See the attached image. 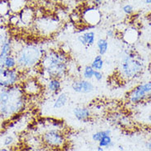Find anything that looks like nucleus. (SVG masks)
<instances>
[{"label":"nucleus","instance_id":"nucleus-1","mask_svg":"<svg viewBox=\"0 0 151 151\" xmlns=\"http://www.w3.org/2000/svg\"><path fill=\"white\" fill-rule=\"evenodd\" d=\"M27 106V95L21 85L0 87V118L8 120L22 113Z\"/></svg>","mask_w":151,"mask_h":151},{"label":"nucleus","instance_id":"nucleus-2","mask_svg":"<svg viewBox=\"0 0 151 151\" xmlns=\"http://www.w3.org/2000/svg\"><path fill=\"white\" fill-rule=\"evenodd\" d=\"M39 70L43 77L63 78L69 69V58L68 54L61 50H46L39 66Z\"/></svg>","mask_w":151,"mask_h":151},{"label":"nucleus","instance_id":"nucleus-3","mask_svg":"<svg viewBox=\"0 0 151 151\" xmlns=\"http://www.w3.org/2000/svg\"><path fill=\"white\" fill-rule=\"evenodd\" d=\"M45 52L46 50L37 43L23 44L17 51L13 52L17 63V68L23 72L39 68Z\"/></svg>","mask_w":151,"mask_h":151},{"label":"nucleus","instance_id":"nucleus-4","mask_svg":"<svg viewBox=\"0 0 151 151\" xmlns=\"http://www.w3.org/2000/svg\"><path fill=\"white\" fill-rule=\"evenodd\" d=\"M145 70V64L138 54L131 49L125 50L118 66L119 74L124 80H133L140 76Z\"/></svg>","mask_w":151,"mask_h":151},{"label":"nucleus","instance_id":"nucleus-5","mask_svg":"<svg viewBox=\"0 0 151 151\" xmlns=\"http://www.w3.org/2000/svg\"><path fill=\"white\" fill-rule=\"evenodd\" d=\"M42 142L51 150H62L67 145V138L61 130L53 128L42 134Z\"/></svg>","mask_w":151,"mask_h":151},{"label":"nucleus","instance_id":"nucleus-6","mask_svg":"<svg viewBox=\"0 0 151 151\" xmlns=\"http://www.w3.org/2000/svg\"><path fill=\"white\" fill-rule=\"evenodd\" d=\"M151 99V81L140 83L129 91L127 102L133 105L147 102Z\"/></svg>","mask_w":151,"mask_h":151},{"label":"nucleus","instance_id":"nucleus-7","mask_svg":"<svg viewBox=\"0 0 151 151\" xmlns=\"http://www.w3.org/2000/svg\"><path fill=\"white\" fill-rule=\"evenodd\" d=\"M22 72L17 68L8 69L0 67V87L9 88L17 85H20L22 81Z\"/></svg>","mask_w":151,"mask_h":151},{"label":"nucleus","instance_id":"nucleus-8","mask_svg":"<svg viewBox=\"0 0 151 151\" xmlns=\"http://www.w3.org/2000/svg\"><path fill=\"white\" fill-rule=\"evenodd\" d=\"M81 20L86 26L95 27L99 24L102 19L101 12L98 7L92 5L85 8L81 12Z\"/></svg>","mask_w":151,"mask_h":151},{"label":"nucleus","instance_id":"nucleus-9","mask_svg":"<svg viewBox=\"0 0 151 151\" xmlns=\"http://www.w3.org/2000/svg\"><path fill=\"white\" fill-rule=\"evenodd\" d=\"M58 25V17H42L37 19L38 28L43 27L40 31L43 34H50L56 30L57 26Z\"/></svg>","mask_w":151,"mask_h":151},{"label":"nucleus","instance_id":"nucleus-10","mask_svg":"<svg viewBox=\"0 0 151 151\" xmlns=\"http://www.w3.org/2000/svg\"><path fill=\"white\" fill-rule=\"evenodd\" d=\"M23 92L27 96H36L40 94L42 91V86L37 80L30 78L25 81L21 85Z\"/></svg>","mask_w":151,"mask_h":151},{"label":"nucleus","instance_id":"nucleus-11","mask_svg":"<svg viewBox=\"0 0 151 151\" xmlns=\"http://www.w3.org/2000/svg\"><path fill=\"white\" fill-rule=\"evenodd\" d=\"M72 91L77 94H91L94 91V86L91 81L85 79L75 80L72 83Z\"/></svg>","mask_w":151,"mask_h":151},{"label":"nucleus","instance_id":"nucleus-12","mask_svg":"<svg viewBox=\"0 0 151 151\" xmlns=\"http://www.w3.org/2000/svg\"><path fill=\"white\" fill-rule=\"evenodd\" d=\"M12 54H13V41L8 36L0 45V67H3L6 58Z\"/></svg>","mask_w":151,"mask_h":151},{"label":"nucleus","instance_id":"nucleus-13","mask_svg":"<svg viewBox=\"0 0 151 151\" xmlns=\"http://www.w3.org/2000/svg\"><path fill=\"white\" fill-rule=\"evenodd\" d=\"M73 115L77 121L87 122L91 119L92 117V112L89 107L86 106H79L73 109Z\"/></svg>","mask_w":151,"mask_h":151},{"label":"nucleus","instance_id":"nucleus-14","mask_svg":"<svg viewBox=\"0 0 151 151\" xmlns=\"http://www.w3.org/2000/svg\"><path fill=\"white\" fill-rule=\"evenodd\" d=\"M77 40L81 45L85 47H91L94 45L96 40V34L94 30H87L84 33L79 34L77 36Z\"/></svg>","mask_w":151,"mask_h":151},{"label":"nucleus","instance_id":"nucleus-15","mask_svg":"<svg viewBox=\"0 0 151 151\" xmlns=\"http://www.w3.org/2000/svg\"><path fill=\"white\" fill-rule=\"evenodd\" d=\"M18 16L20 23H22L24 26H27L33 22L34 19L35 18V12L32 8L26 7L20 12H18Z\"/></svg>","mask_w":151,"mask_h":151},{"label":"nucleus","instance_id":"nucleus-16","mask_svg":"<svg viewBox=\"0 0 151 151\" xmlns=\"http://www.w3.org/2000/svg\"><path fill=\"white\" fill-rule=\"evenodd\" d=\"M46 89L51 94L58 95L62 91V80L58 78L46 79Z\"/></svg>","mask_w":151,"mask_h":151},{"label":"nucleus","instance_id":"nucleus-17","mask_svg":"<svg viewBox=\"0 0 151 151\" xmlns=\"http://www.w3.org/2000/svg\"><path fill=\"white\" fill-rule=\"evenodd\" d=\"M68 100H69V98H68V94L61 91L60 93L57 95L55 100L53 101V109H61L64 108L68 103Z\"/></svg>","mask_w":151,"mask_h":151},{"label":"nucleus","instance_id":"nucleus-18","mask_svg":"<svg viewBox=\"0 0 151 151\" xmlns=\"http://www.w3.org/2000/svg\"><path fill=\"white\" fill-rule=\"evenodd\" d=\"M12 13H18L26 8L27 1L26 0H8Z\"/></svg>","mask_w":151,"mask_h":151},{"label":"nucleus","instance_id":"nucleus-19","mask_svg":"<svg viewBox=\"0 0 151 151\" xmlns=\"http://www.w3.org/2000/svg\"><path fill=\"white\" fill-rule=\"evenodd\" d=\"M96 46H97V49H98L99 54L104 56L108 52L109 45V41H108L107 39H105V38H99L96 41Z\"/></svg>","mask_w":151,"mask_h":151},{"label":"nucleus","instance_id":"nucleus-20","mask_svg":"<svg viewBox=\"0 0 151 151\" xmlns=\"http://www.w3.org/2000/svg\"><path fill=\"white\" fill-rule=\"evenodd\" d=\"M12 14L9 1L8 0H0V17L2 18H8Z\"/></svg>","mask_w":151,"mask_h":151},{"label":"nucleus","instance_id":"nucleus-21","mask_svg":"<svg viewBox=\"0 0 151 151\" xmlns=\"http://www.w3.org/2000/svg\"><path fill=\"white\" fill-rule=\"evenodd\" d=\"M91 66L94 68V70L102 71V69L104 68V60L103 58L102 55L97 54L96 56L94 57L92 63H91Z\"/></svg>","mask_w":151,"mask_h":151},{"label":"nucleus","instance_id":"nucleus-22","mask_svg":"<svg viewBox=\"0 0 151 151\" xmlns=\"http://www.w3.org/2000/svg\"><path fill=\"white\" fill-rule=\"evenodd\" d=\"M17 67V58L14 54H12L6 58L2 68H8V69H16Z\"/></svg>","mask_w":151,"mask_h":151},{"label":"nucleus","instance_id":"nucleus-23","mask_svg":"<svg viewBox=\"0 0 151 151\" xmlns=\"http://www.w3.org/2000/svg\"><path fill=\"white\" fill-rule=\"evenodd\" d=\"M98 145L99 146H101L104 149H109V148L113 147L114 145V143H113V139L111 137V135H109V136H104L102 139L99 141Z\"/></svg>","mask_w":151,"mask_h":151},{"label":"nucleus","instance_id":"nucleus-24","mask_svg":"<svg viewBox=\"0 0 151 151\" xmlns=\"http://www.w3.org/2000/svg\"><path fill=\"white\" fill-rule=\"evenodd\" d=\"M94 69L91 65H87L83 69V72H82V77L83 79L88 80V81H91L94 78Z\"/></svg>","mask_w":151,"mask_h":151},{"label":"nucleus","instance_id":"nucleus-25","mask_svg":"<svg viewBox=\"0 0 151 151\" xmlns=\"http://www.w3.org/2000/svg\"><path fill=\"white\" fill-rule=\"evenodd\" d=\"M109 135H111V130H109V129L99 131V132H95L92 135V140L94 142H99L104 136H109Z\"/></svg>","mask_w":151,"mask_h":151},{"label":"nucleus","instance_id":"nucleus-26","mask_svg":"<svg viewBox=\"0 0 151 151\" xmlns=\"http://www.w3.org/2000/svg\"><path fill=\"white\" fill-rule=\"evenodd\" d=\"M15 142V139L12 136H7L4 140V147H12V145Z\"/></svg>","mask_w":151,"mask_h":151},{"label":"nucleus","instance_id":"nucleus-27","mask_svg":"<svg viewBox=\"0 0 151 151\" xmlns=\"http://www.w3.org/2000/svg\"><path fill=\"white\" fill-rule=\"evenodd\" d=\"M122 11L126 15H132V13L134 12V8H133L132 4H125L124 6L122 7Z\"/></svg>","mask_w":151,"mask_h":151},{"label":"nucleus","instance_id":"nucleus-28","mask_svg":"<svg viewBox=\"0 0 151 151\" xmlns=\"http://www.w3.org/2000/svg\"><path fill=\"white\" fill-rule=\"evenodd\" d=\"M104 78V74L101 71H97V70H94V78L96 81H101Z\"/></svg>","mask_w":151,"mask_h":151},{"label":"nucleus","instance_id":"nucleus-29","mask_svg":"<svg viewBox=\"0 0 151 151\" xmlns=\"http://www.w3.org/2000/svg\"><path fill=\"white\" fill-rule=\"evenodd\" d=\"M106 0H92L91 2L93 3V5L96 6V7H99L100 5H102L104 3H105Z\"/></svg>","mask_w":151,"mask_h":151},{"label":"nucleus","instance_id":"nucleus-30","mask_svg":"<svg viewBox=\"0 0 151 151\" xmlns=\"http://www.w3.org/2000/svg\"><path fill=\"white\" fill-rule=\"evenodd\" d=\"M115 35V31L113 29H109L106 31V36L108 38H112Z\"/></svg>","mask_w":151,"mask_h":151},{"label":"nucleus","instance_id":"nucleus-31","mask_svg":"<svg viewBox=\"0 0 151 151\" xmlns=\"http://www.w3.org/2000/svg\"><path fill=\"white\" fill-rule=\"evenodd\" d=\"M0 151H17L12 147H4L0 149Z\"/></svg>","mask_w":151,"mask_h":151},{"label":"nucleus","instance_id":"nucleus-32","mask_svg":"<svg viewBox=\"0 0 151 151\" xmlns=\"http://www.w3.org/2000/svg\"><path fill=\"white\" fill-rule=\"evenodd\" d=\"M145 145H146V148H147L148 150L150 151H151V139L148 140L147 142H146V144H145Z\"/></svg>","mask_w":151,"mask_h":151},{"label":"nucleus","instance_id":"nucleus-33","mask_svg":"<svg viewBox=\"0 0 151 151\" xmlns=\"http://www.w3.org/2000/svg\"><path fill=\"white\" fill-rule=\"evenodd\" d=\"M96 151H105V149L101 147V146H99L98 145V147H97V149H96Z\"/></svg>","mask_w":151,"mask_h":151},{"label":"nucleus","instance_id":"nucleus-34","mask_svg":"<svg viewBox=\"0 0 151 151\" xmlns=\"http://www.w3.org/2000/svg\"><path fill=\"white\" fill-rule=\"evenodd\" d=\"M78 2H81V3H87V2H90V1H92V0H77Z\"/></svg>","mask_w":151,"mask_h":151},{"label":"nucleus","instance_id":"nucleus-35","mask_svg":"<svg viewBox=\"0 0 151 151\" xmlns=\"http://www.w3.org/2000/svg\"><path fill=\"white\" fill-rule=\"evenodd\" d=\"M145 4H147V5H150L151 0H145Z\"/></svg>","mask_w":151,"mask_h":151},{"label":"nucleus","instance_id":"nucleus-36","mask_svg":"<svg viewBox=\"0 0 151 151\" xmlns=\"http://www.w3.org/2000/svg\"><path fill=\"white\" fill-rule=\"evenodd\" d=\"M118 147H119V150H124V149H123V146H121V145H119V146H118Z\"/></svg>","mask_w":151,"mask_h":151},{"label":"nucleus","instance_id":"nucleus-37","mask_svg":"<svg viewBox=\"0 0 151 151\" xmlns=\"http://www.w3.org/2000/svg\"><path fill=\"white\" fill-rule=\"evenodd\" d=\"M148 119H149V121L151 122V114H150V115H149V117H148Z\"/></svg>","mask_w":151,"mask_h":151}]
</instances>
